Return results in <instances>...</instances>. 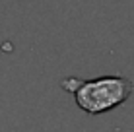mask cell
I'll use <instances>...</instances> for the list:
<instances>
[{
	"instance_id": "1",
	"label": "cell",
	"mask_w": 134,
	"mask_h": 132,
	"mask_svg": "<svg viewBox=\"0 0 134 132\" xmlns=\"http://www.w3.org/2000/svg\"><path fill=\"white\" fill-rule=\"evenodd\" d=\"M76 103L90 115H101L122 105L132 93V82L124 76H103V78L80 82L72 88Z\"/></svg>"
}]
</instances>
